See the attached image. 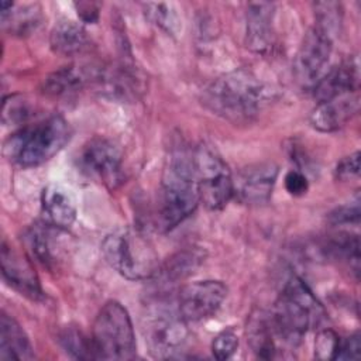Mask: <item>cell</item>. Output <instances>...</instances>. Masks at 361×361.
<instances>
[{
	"mask_svg": "<svg viewBox=\"0 0 361 361\" xmlns=\"http://www.w3.org/2000/svg\"><path fill=\"white\" fill-rule=\"evenodd\" d=\"M265 99V86L247 69L224 73L210 82L202 92L203 106L233 124L252 121Z\"/></svg>",
	"mask_w": 361,
	"mask_h": 361,
	"instance_id": "1",
	"label": "cell"
},
{
	"mask_svg": "<svg viewBox=\"0 0 361 361\" xmlns=\"http://www.w3.org/2000/svg\"><path fill=\"white\" fill-rule=\"evenodd\" d=\"M199 202L193 152L176 148L166 161L161 180L158 210L161 227L172 230L196 210Z\"/></svg>",
	"mask_w": 361,
	"mask_h": 361,
	"instance_id": "2",
	"label": "cell"
},
{
	"mask_svg": "<svg viewBox=\"0 0 361 361\" xmlns=\"http://www.w3.org/2000/svg\"><path fill=\"white\" fill-rule=\"evenodd\" d=\"M323 316L324 310L310 288L293 275L283 285L269 320L276 338L285 345L296 347L309 327L319 324Z\"/></svg>",
	"mask_w": 361,
	"mask_h": 361,
	"instance_id": "3",
	"label": "cell"
},
{
	"mask_svg": "<svg viewBox=\"0 0 361 361\" xmlns=\"http://www.w3.org/2000/svg\"><path fill=\"white\" fill-rule=\"evenodd\" d=\"M69 138L68 121L54 114L14 131L4 142V155L20 166H38L56 155Z\"/></svg>",
	"mask_w": 361,
	"mask_h": 361,
	"instance_id": "4",
	"label": "cell"
},
{
	"mask_svg": "<svg viewBox=\"0 0 361 361\" xmlns=\"http://www.w3.org/2000/svg\"><path fill=\"white\" fill-rule=\"evenodd\" d=\"M102 252L107 264L128 281H148L159 267L149 240L133 228H118L106 235Z\"/></svg>",
	"mask_w": 361,
	"mask_h": 361,
	"instance_id": "5",
	"label": "cell"
},
{
	"mask_svg": "<svg viewBox=\"0 0 361 361\" xmlns=\"http://www.w3.org/2000/svg\"><path fill=\"white\" fill-rule=\"evenodd\" d=\"M97 358L131 360L135 357V336L127 309L110 300L99 310L92 329Z\"/></svg>",
	"mask_w": 361,
	"mask_h": 361,
	"instance_id": "6",
	"label": "cell"
},
{
	"mask_svg": "<svg viewBox=\"0 0 361 361\" xmlns=\"http://www.w3.org/2000/svg\"><path fill=\"white\" fill-rule=\"evenodd\" d=\"M186 323L178 305L172 306L157 298V302L148 307L142 324L149 353L157 358L176 355L188 341L189 330Z\"/></svg>",
	"mask_w": 361,
	"mask_h": 361,
	"instance_id": "7",
	"label": "cell"
},
{
	"mask_svg": "<svg viewBox=\"0 0 361 361\" xmlns=\"http://www.w3.org/2000/svg\"><path fill=\"white\" fill-rule=\"evenodd\" d=\"M195 176L200 202L209 210H221L234 196V179L228 165L209 145L193 151Z\"/></svg>",
	"mask_w": 361,
	"mask_h": 361,
	"instance_id": "8",
	"label": "cell"
},
{
	"mask_svg": "<svg viewBox=\"0 0 361 361\" xmlns=\"http://www.w3.org/2000/svg\"><path fill=\"white\" fill-rule=\"evenodd\" d=\"M79 166L93 180L114 189L123 179L121 149L106 137H93L79 154Z\"/></svg>",
	"mask_w": 361,
	"mask_h": 361,
	"instance_id": "9",
	"label": "cell"
},
{
	"mask_svg": "<svg viewBox=\"0 0 361 361\" xmlns=\"http://www.w3.org/2000/svg\"><path fill=\"white\" fill-rule=\"evenodd\" d=\"M331 51L333 38L330 35L317 27L307 30L293 62L295 76L302 86H314L324 73Z\"/></svg>",
	"mask_w": 361,
	"mask_h": 361,
	"instance_id": "10",
	"label": "cell"
},
{
	"mask_svg": "<svg viewBox=\"0 0 361 361\" xmlns=\"http://www.w3.org/2000/svg\"><path fill=\"white\" fill-rule=\"evenodd\" d=\"M227 296L220 281H197L183 286L178 296V309L186 322H200L213 316Z\"/></svg>",
	"mask_w": 361,
	"mask_h": 361,
	"instance_id": "11",
	"label": "cell"
},
{
	"mask_svg": "<svg viewBox=\"0 0 361 361\" xmlns=\"http://www.w3.org/2000/svg\"><path fill=\"white\" fill-rule=\"evenodd\" d=\"M274 162H259L245 166L234 179V195L244 204L262 206L269 202L278 178Z\"/></svg>",
	"mask_w": 361,
	"mask_h": 361,
	"instance_id": "12",
	"label": "cell"
},
{
	"mask_svg": "<svg viewBox=\"0 0 361 361\" xmlns=\"http://www.w3.org/2000/svg\"><path fill=\"white\" fill-rule=\"evenodd\" d=\"M1 275L6 283L20 295L31 300H41L44 298L39 279L32 265L24 255L8 245L4 238L1 241Z\"/></svg>",
	"mask_w": 361,
	"mask_h": 361,
	"instance_id": "13",
	"label": "cell"
},
{
	"mask_svg": "<svg viewBox=\"0 0 361 361\" xmlns=\"http://www.w3.org/2000/svg\"><path fill=\"white\" fill-rule=\"evenodd\" d=\"M65 230L58 228L47 221L35 223L25 231V245L41 265L52 269L62 261L65 254V243L62 233Z\"/></svg>",
	"mask_w": 361,
	"mask_h": 361,
	"instance_id": "14",
	"label": "cell"
},
{
	"mask_svg": "<svg viewBox=\"0 0 361 361\" xmlns=\"http://www.w3.org/2000/svg\"><path fill=\"white\" fill-rule=\"evenodd\" d=\"M360 111L358 92L317 103L309 116L310 126L320 133H333L344 127Z\"/></svg>",
	"mask_w": 361,
	"mask_h": 361,
	"instance_id": "15",
	"label": "cell"
},
{
	"mask_svg": "<svg viewBox=\"0 0 361 361\" xmlns=\"http://www.w3.org/2000/svg\"><path fill=\"white\" fill-rule=\"evenodd\" d=\"M360 69L355 58H348L331 68L313 86V96L317 103L358 92Z\"/></svg>",
	"mask_w": 361,
	"mask_h": 361,
	"instance_id": "16",
	"label": "cell"
},
{
	"mask_svg": "<svg viewBox=\"0 0 361 361\" xmlns=\"http://www.w3.org/2000/svg\"><path fill=\"white\" fill-rule=\"evenodd\" d=\"M274 16L272 3H250L245 11V42L258 54H265L274 44Z\"/></svg>",
	"mask_w": 361,
	"mask_h": 361,
	"instance_id": "17",
	"label": "cell"
},
{
	"mask_svg": "<svg viewBox=\"0 0 361 361\" xmlns=\"http://www.w3.org/2000/svg\"><path fill=\"white\" fill-rule=\"evenodd\" d=\"M204 261V254L199 248H186L173 254L165 264L159 265L151 279L158 290H166L168 288L179 283L195 272L196 268Z\"/></svg>",
	"mask_w": 361,
	"mask_h": 361,
	"instance_id": "18",
	"label": "cell"
},
{
	"mask_svg": "<svg viewBox=\"0 0 361 361\" xmlns=\"http://www.w3.org/2000/svg\"><path fill=\"white\" fill-rule=\"evenodd\" d=\"M41 207L45 221L68 230L76 219V203L71 190L59 185H48L41 193Z\"/></svg>",
	"mask_w": 361,
	"mask_h": 361,
	"instance_id": "19",
	"label": "cell"
},
{
	"mask_svg": "<svg viewBox=\"0 0 361 361\" xmlns=\"http://www.w3.org/2000/svg\"><path fill=\"white\" fill-rule=\"evenodd\" d=\"M0 358L1 360H31L34 358L32 345L23 327L8 316H0Z\"/></svg>",
	"mask_w": 361,
	"mask_h": 361,
	"instance_id": "20",
	"label": "cell"
},
{
	"mask_svg": "<svg viewBox=\"0 0 361 361\" xmlns=\"http://www.w3.org/2000/svg\"><path fill=\"white\" fill-rule=\"evenodd\" d=\"M89 44L87 32L82 24L73 20H61L55 24L49 35L52 51L62 56H73L86 49Z\"/></svg>",
	"mask_w": 361,
	"mask_h": 361,
	"instance_id": "21",
	"label": "cell"
},
{
	"mask_svg": "<svg viewBox=\"0 0 361 361\" xmlns=\"http://www.w3.org/2000/svg\"><path fill=\"white\" fill-rule=\"evenodd\" d=\"M247 336L250 347L255 357L262 360H272L276 357V336L271 326V320L269 317H267V314L261 312L252 314L247 327Z\"/></svg>",
	"mask_w": 361,
	"mask_h": 361,
	"instance_id": "22",
	"label": "cell"
},
{
	"mask_svg": "<svg viewBox=\"0 0 361 361\" xmlns=\"http://www.w3.org/2000/svg\"><path fill=\"white\" fill-rule=\"evenodd\" d=\"M86 79L87 76L83 69L73 65L63 66L44 79L41 90L52 97H66L82 89Z\"/></svg>",
	"mask_w": 361,
	"mask_h": 361,
	"instance_id": "23",
	"label": "cell"
},
{
	"mask_svg": "<svg viewBox=\"0 0 361 361\" xmlns=\"http://www.w3.org/2000/svg\"><path fill=\"white\" fill-rule=\"evenodd\" d=\"M324 254L334 261L345 264L355 278L360 274V240L358 235L350 233H340L327 240L323 245Z\"/></svg>",
	"mask_w": 361,
	"mask_h": 361,
	"instance_id": "24",
	"label": "cell"
},
{
	"mask_svg": "<svg viewBox=\"0 0 361 361\" xmlns=\"http://www.w3.org/2000/svg\"><path fill=\"white\" fill-rule=\"evenodd\" d=\"M13 8L1 14V21L3 24H8L11 32L23 35V34H30L32 30L37 28L41 20V8L38 4H28V6H21Z\"/></svg>",
	"mask_w": 361,
	"mask_h": 361,
	"instance_id": "25",
	"label": "cell"
},
{
	"mask_svg": "<svg viewBox=\"0 0 361 361\" xmlns=\"http://www.w3.org/2000/svg\"><path fill=\"white\" fill-rule=\"evenodd\" d=\"M59 341L62 348L76 360L97 358V353L94 350L92 338L85 337L79 330L73 327L65 329L59 336Z\"/></svg>",
	"mask_w": 361,
	"mask_h": 361,
	"instance_id": "26",
	"label": "cell"
},
{
	"mask_svg": "<svg viewBox=\"0 0 361 361\" xmlns=\"http://www.w3.org/2000/svg\"><path fill=\"white\" fill-rule=\"evenodd\" d=\"M34 107L25 96L10 94L3 100L1 118L3 124L11 126H25V123L32 117Z\"/></svg>",
	"mask_w": 361,
	"mask_h": 361,
	"instance_id": "27",
	"label": "cell"
},
{
	"mask_svg": "<svg viewBox=\"0 0 361 361\" xmlns=\"http://www.w3.org/2000/svg\"><path fill=\"white\" fill-rule=\"evenodd\" d=\"M314 7V18L319 30L334 38V35L338 32L343 18V8L340 3L336 1H319L313 4Z\"/></svg>",
	"mask_w": 361,
	"mask_h": 361,
	"instance_id": "28",
	"label": "cell"
},
{
	"mask_svg": "<svg viewBox=\"0 0 361 361\" xmlns=\"http://www.w3.org/2000/svg\"><path fill=\"white\" fill-rule=\"evenodd\" d=\"M144 13L151 23H154L171 35H175L180 27L179 16L172 4L147 3L144 4Z\"/></svg>",
	"mask_w": 361,
	"mask_h": 361,
	"instance_id": "29",
	"label": "cell"
},
{
	"mask_svg": "<svg viewBox=\"0 0 361 361\" xmlns=\"http://www.w3.org/2000/svg\"><path fill=\"white\" fill-rule=\"evenodd\" d=\"M340 341L341 338L334 330H320L314 340V357L319 360H336Z\"/></svg>",
	"mask_w": 361,
	"mask_h": 361,
	"instance_id": "30",
	"label": "cell"
},
{
	"mask_svg": "<svg viewBox=\"0 0 361 361\" xmlns=\"http://www.w3.org/2000/svg\"><path fill=\"white\" fill-rule=\"evenodd\" d=\"M327 221L331 226L358 224V221H360V197H358V195L355 196L354 200L331 210L327 216Z\"/></svg>",
	"mask_w": 361,
	"mask_h": 361,
	"instance_id": "31",
	"label": "cell"
},
{
	"mask_svg": "<svg viewBox=\"0 0 361 361\" xmlns=\"http://www.w3.org/2000/svg\"><path fill=\"white\" fill-rule=\"evenodd\" d=\"M238 347V337L233 330H223L220 331L212 343V353L214 358L224 361L228 360Z\"/></svg>",
	"mask_w": 361,
	"mask_h": 361,
	"instance_id": "32",
	"label": "cell"
},
{
	"mask_svg": "<svg viewBox=\"0 0 361 361\" xmlns=\"http://www.w3.org/2000/svg\"><path fill=\"white\" fill-rule=\"evenodd\" d=\"M360 175V152L355 151L338 161L334 169V176L337 180L347 182L358 178Z\"/></svg>",
	"mask_w": 361,
	"mask_h": 361,
	"instance_id": "33",
	"label": "cell"
},
{
	"mask_svg": "<svg viewBox=\"0 0 361 361\" xmlns=\"http://www.w3.org/2000/svg\"><path fill=\"white\" fill-rule=\"evenodd\" d=\"M285 189L292 196H303L309 189L307 178L303 172L292 169L285 175Z\"/></svg>",
	"mask_w": 361,
	"mask_h": 361,
	"instance_id": "34",
	"label": "cell"
},
{
	"mask_svg": "<svg viewBox=\"0 0 361 361\" xmlns=\"http://www.w3.org/2000/svg\"><path fill=\"white\" fill-rule=\"evenodd\" d=\"M361 343H360V334L354 333L348 336L345 340L340 341V348L337 353L336 360H354L360 357Z\"/></svg>",
	"mask_w": 361,
	"mask_h": 361,
	"instance_id": "35",
	"label": "cell"
},
{
	"mask_svg": "<svg viewBox=\"0 0 361 361\" xmlns=\"http://www.w3.org/2000/svg\"><path fill=\"white\" fill-rule=\"evenodd\" d=\"M75 8L78 11L79 18L83 23H96L99 18L100 6L93 1H79L75 3Z\"/></svg>",
	"mask_w": 361,
	"mask_h": 361,
	"instance_id": "36",
	"label": "cell"
}]
</instances>
